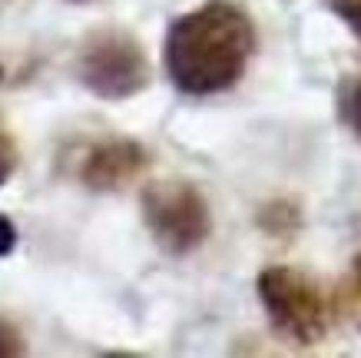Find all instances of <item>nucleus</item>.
<instances>
[{
  "mask_svg": "<svg viewBox=\"0 0 361 358\" xmlns=\"http://www.w3.org/2000/svg\"><path fill=\"white\" fill-rule=\"evenodd\" d=\"M255 23L232 0H206L169 23L166 76L186 97H216L239 83L255 56Z\"/></svg>",
  "mask_w": 361,
  "mask_h": 358,
  "instance_id": "1",
  "label": "nucleus"
},
{
  "mask_svg": "<svg viewBox=\"0 0 361 358\" xmlns=\"http://www.w3.org/2000/svg\"><path fill=\"white\" fill-rule=\"evenodd\" d=\"M259 302H262L269 326L298 348H312L325 342L331 326V305L322 285L292 269V265H269L259 272Z\"/></svg>",
  "mask_w": 361,
  "mask_h": 358,
  "instance_id": "2",
  "label": "nucleus"
},
{
  "mask_svg": "<svg viewBox=\"0 0 361 358\" xmlns=\"http://www.w3.org/2000/svg\"><path fill=\"white\" fill-rule=\"evenodd\" d=\"M142 222L166 256L183 259L212 232V209L202 189L186 179H159L142 189Z\"/></svg>",
  "mask_w": 361,
  "mask_h": 358,
  "instance_id": "3",
  "label": "nucleus"
},
{
  "mask_svg": "<svg viewBox=\"0 0 361 358\" xmlns=\"http://www.w3.org/2000/svg\"><path fill=\"white\" fill-rule=\"evenodd\" d=\"M149 60L142 44L126 30L106 27L90 33L77 54V80L99 100L123 103L149 87Z\"/></svg>",
  "mask_w": 361,
  "mask_h": 358,
  "instance_id": "4",
  "label": "nucleus"
},
{
  "mask_svg": "<svg viewBox=\"0 0 361 358\" xmlns=\"http://www.w3.org/2000/svg\"><path fill=\"white\" fill-rule=\"evenodd\" d=\"M149 169V150L130 136H103L83 146L77 179L93 193H120Z\"/></svg>",
  "mask_w": 361,
  "mask_h": 358,
  "instance_id": "5",
  "label": "nucleus"
},
{
  "mask_svg": "<svg viewBox=\"0 0 361 358\" xmlns=\"http://www.w3.org/2000/svg\"><path fill=\"white\" fill-rule=\"evenodd\" d=\"M338 312L361 332V252L351 259L348 272L338 285Z\"/></svg>",
  "mask_w": 361,
  "mask_h": 358,
  "instance_id": "6",
  "label": "nucleus"
},
{
  "mask_svg": "<svg viewBox=\"0 0 361 358\" xmlns=\"http://www.w3.org/2000/svg\"><path fill=\"white\" fill-rule=\"evenodd\" d=\"M338 113H341V123L348 126V133L361 143V73L348 76V80L341 83Z\"/></svg>",
  "mask_w": 361,
  "mask_h": 358,
  "instance_id": "7",
  "label": "nucleus"
},
{
  "mask_svg": "<svg viewBox=\"0 0 361 358\" xmlns=\"http://www.w3.org/2000/svg\"><path fill=\"white\" fill-rule=\"evenodd\" d=\"M298 209L285 206V203H275V206L262 209V229L269 236H279V232H295L298 229Z\"/></svg>",
  "mask_w": 361,
  "mask_h": 358,
  "instance_id": "8",
  "label": "nucleus"
},
{
  "mask_svg": "<svg viewBox=\"0 0 361 358\" xmlns=\"http://www.w3.org/2000/svg\"><path fill=\"white\" fill-rule=\"evenodd\" d=\"M325 7L361 40V0H325Z\"/></svg>",
  "mask_w": 361,
  "mask_h": 358,
  "instance_id": "9",
  "label": "nucleus"
},
{
  "mask_svg": "<svg viewBox=\"0 0 361 358\" xmlns=\"http://www.w3.org/2000/svg\"><path fill=\"white\" fill-rule=\"evenodd\" d=\"M17 163H20V153H17V143H13V136L4 126H0V186L7 183L13 176V169H17Z\"/></svg>",
  "mask_w": 361,
  "mask_h": 358,
  "instance_id": "10",
  "label": "nucleus"
},
{
  "mask_svg": "<svg viewBox=\"0 0 361 358\" xmlns=\"http://www.w3.org/2000/svg\"><path fill=\"white\" fill-rule=\"evenodd\" d=\"M27 345H23V335L20 328L7 322V318H0V358H13V355H23Z\"/></svg>",
  "mask_w": 361,
  "mask_h": 358,
  "instance_id": "11",
  "label": "nucleus"
},
{
  "mask_svg": "<svg viewBox=\"0 0 361 358\" xmlns=\"http://www.w3.org/2000/svg\"><path fill=\"white\" fill-rule=\"evenodd\" d=\"M13 246H17V226H13L11 216L0 213V259H7L13 252Z\"/></svg>",
  "mask_w": 361,
  "mask_h": 358,
  "instance_id": "12",
  "label": "nucleus"
},
{
  "mask_svg": "<svg viewBox=\"0 0 361 358\" xmlns=\"http://www.w3.org/2000/svg\"><path fill=\"white\" fill-rule=\"evenodd\" d=\"M70 4H87V0H70Z\"/></svg>",
  "mask_w": 361,
  "mask_h": 358,
  "instance_id": "13",
  "label": "nucleus"
},
{
  "mask_svg": "<svg viewBox=\"0 0 361 358\" xmlns=\"http://www.w3.org/2000/svg\"><path fill=\"white\" fill-rule=\"evenodd\" d=\"M0 76H4V66H0Z\"/></svg>",
  "mask_w": 361,
  "mask_h": 358,
  "instance_id": "14",
  "label": "nucleus"
}]
</instances>
